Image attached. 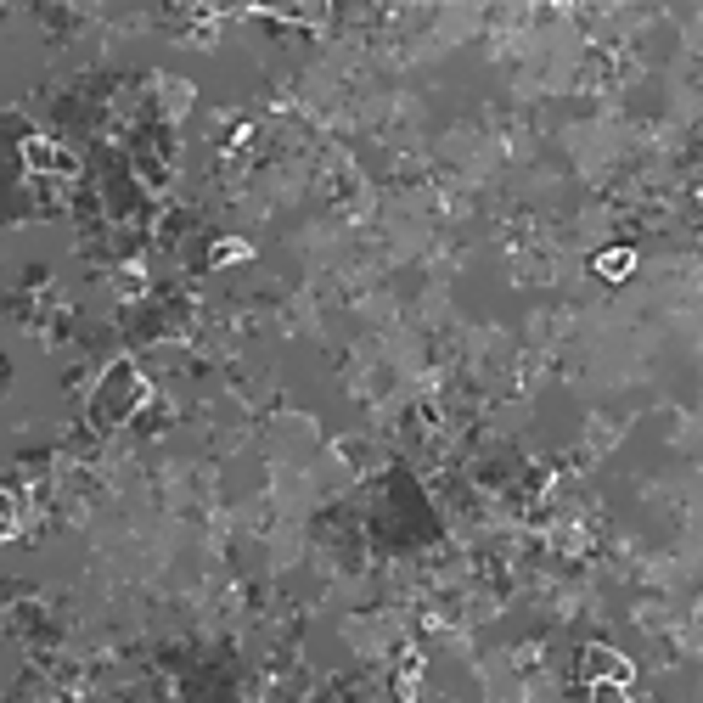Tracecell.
<instances>
[{"label": "cell", "instance_id": "6da1fadb", "mask_svg": "<svg viewBox=\"0 0 703 703\" xmlns=\"http://www.w3.org/2000/svg\"><path fill=\"white\" fill-rule=\"evenodd\" d=\"M597 270H602V276H625V270H630V254H625V248H619V254H602Z\"/></svg>", "mask_w": 703, "mask_h": 703}, {"label": "cell", "instance_id": "7a4b0ae2", "mask_svg": "<svg viewBox=\"0 0 703 703\" xmlns=\"http://www.w3.org/2000/svg\"><path fill=\"white\" fill-rule=\"evenodd\" d=\"M597 703H625V697L619 692H597Z\"/></svg>", "mask_w": 703, "mask_h": 703}]
</instances>
